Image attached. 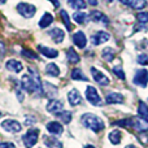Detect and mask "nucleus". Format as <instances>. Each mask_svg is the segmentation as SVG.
Here are the masks:
<instances>
[{"label": "nucleus", "mask_w": 148, "mask_h": 148, "mask_svg": "<svg viewBox=\"0 0 148 148\" xmlns=\"http://www.w3.org/2000/svg\"><path fill=\"white\" fill-rule=\"evenodd\" d=\"M123 100H125V97L121 94H118V92H110L105 97V103L107 104H122Z\"/></svg>", "instance_id": "f8f14e48"}, {"label": "nucleus", "mask_w": 148, "mask_h": 148, "mask_svg": "<svg viewBox=\"0 0 148 148\" xmlns=\"http://www.w3.org/2000/svg\"><path fill=\"white\" fill-rule=\"evenodd\" d=\"M68 4L74 9H84L87 7L84 0H68Z\"/></svg>", "instance_id": "cd10ccee"}, {"label": "nucleus", "mask_w": 148, "mask_h": 148, "mask_svg": "<svg viewBox=\"0 0 148 148\" xmlns=\"http://www.w3.org/2000/svg\"><path fill=\"white\" fill-rule=\"evenodd\" d=\"M136 18H138V22L139 23H147L148 22V12H140L138 13V16H136Z\"/></svg>", "instance_id": "c9c22d12"}, {"label": "nucleus", "mask_w": 148, "mask_h": 148, "mask_svg": "<svg viewBox=\"0 0 148 148\" xmlns=\"http://www.w3.org/2000/svg\"><path fill=\"white\" fill-rule=\"evenodd\" d=\"M101 56H103V59H104L105 61L110 62V61H113V59H114V51H113L110 47H107V48L103 49Z\"/></svg>", "instance_id": "5701e85b"}, {"label": "nucleus", "mask_w": 148, "mask_h": 148, "mask_svg": "<svg viewBox=\"0 0 148 148\" xmlns=\"http://www.w3.org/2000/svg\"><path fill=\"white\" fill-rule=\"evenodd\" d=\"M56 116H57V117H59L64 123H69L70 121H72V113H70L69 110H61V112L57 113Z\"/></svg>", "instance_id": "c756f323"}, {"label": "nucleus", "mask_w": 148, "mask_h": 148, "mask_svg": "<svg viewBox=\"0 0 148 148\" xmlns=\"http://www.w3.org/2000/svg\"><path fill=\"white\" fill-rule=\"evenodd\" d=\"M72 79H74V81H87V78L84 77V74L82 73L81 69H73Z\"/></svg>", "instance_id": "7c9ffc66"}, {"label": "nucleus", "mask_w": 148, "mask_h": 148, "mask_svg": "<svg viewBox=\"0 0 148 148\" xmlns=\"http://www.w3.org/2000/svg\"><path fill=\"white\" fill-rule=\"evenodd\" d=\"M139 65H143V66H147L148 65V55L147 53H143V55H139L138 59H136Z\"/></svg>", "instance_id": "e433bc0d"}, {"label": "nucleus", "mask_w": 148, "mask_h": 148, "mask_svg": "<svg viewBox=\"0 0 148 148\" xmlns=\"http://www.w3.org/2000/svg\"><path fill=\"white\" fill-rule=\"evenodd\" d=\"M66 57H68V60H69V62H72V64H77V62L79 61L78 53H77L73 48H69L66 51Z\"/></svg>", "instance_id": "c85d7f7f"}, {"label": "nucleus", "mask_w": 148, "mask_h": 148, "mask_svg": "<svg viewBox=\"0 0 148 148\" xmlns=\"http://www.w3.org/2000/svg\"><path fill=\"white\" fill-rule=\"evenodd\" d=\"M64 108V103L61 100H51V101L47 104V110L49 113H60Z\"/></svg>", "instance_id": "9b49d317"}, {"label": "nucleus", "mask_w": 148, "mask_h": 148, "mask_svg": "<svg viewBox=\"0 0 148 148\" xmlns=\"http://www.w3.org/2000/svg\"><path fill=\"white\" fill-rule=\"evenodd\" d=\"M46 73L52 77H59L60 75V69L56 64H48L46 66Z\"/></svg>", "instance_id": "b1692460"}, {"label": "nucleus", "mask_w": 148, "mask_h": 148, "mask_svg": "<svg viewBox=\"0 0 148 148\" xmlns=\"http://www.w3.org/2000/svg\"><path fill=\"white\" fill-rule=\"evenodd\" d=\"M48 34H49V36L53 39V42H56V43H61V42L64 40V38H65L64 30H61V29H59V27L52 29Z\"/></svg>", "instance_id": "dca6fc26"}, {"label": "nucleus", "mask_w": 148, "mask_h": 148, "mask_svg": "<svg viewBox=\"0 0 148 148\" xmlns=\"http://www.w3.org/2000/svg\"><path fill=\"white\" fill-rule=\"evenodd\" d=\"M120 1L122 3V4H126V5H127V0H120Z\"/></svg>", "instance_id": "c03bdc74"}, {"label": "nucleus", "mask_w": 148, "mask_h": 148, "mask_svg": "<svg viewBox=\"0 0 148 148\" xmlns=\"http://www.w3.org/2000/svg\"><path fill=\"white\" fill-rule=\"evenodd\" d=\"M81 122L83 123L84 127L90 129V130L94 131V133H99V131H101L105 126L101 118H99L95 114H91V113H86V114L82 116Z\"/></svg>", "instance_id": "f257e3e1"}, {"label": "nucleus", "mask_w": 148, "mask_h": 148, "mask_svg": "<svg viewBox=\"0 0 148 148\" xmlns=\"http://www.w3.org/2000/svg\"><path fill=\"white\" fill-rule=\"evenodd\" d=\"M44 144L49 148H55V147L62 148V144L60 143L56 138H48V136H47V138H44Z\"/></svg>", "instance_id": "a878e982"}, {"label": "nucleus", "mask_w": 148, "mask_h": 148, "mask_svg": "<svg viewBox=\"0 0 148 148\" xmlns=\"http://www.w3.org/2000/svg\"><path fill=\"white\" fill-rule=\"evenodd\" d=\"M26 120H27V121H26V125H33V123H35V120H34V118L33 117H26Z\"/></svg>", "instance_id": "a19ab883"}, {"label": "nucleus", "mask_w": 148, "mask_h": 148, "mask_svg": "<svg viewBox=\"0 0 148 148\" xmlns=\"http://www.w3.org/2000/svg\"><path fill=\"white\" fill-rule=\"evenodd\" d=\"M5 1H7V0H0V4H4Z\"/></svg>", "instance_id": "de8ad7c7"}, {"label": "nucleus", "mask_w": 148, "mask_h": 148, "mask_svg": "<svg viewBox=\"0 0 148 148\" xmlns=\"http://www.w3.org/2000/svg\"><path fill=\"white\" fill-rule=\"evenodd\" d=\"M88 1V4L91 5H97V0H87Z\"/></svg>", "instance_id": "37998d69"}, {"label": "nucleus", "mask_w": 148, "mask_h": 148, "mask_svg": "<svg viewBox=\"0 0 148 148\" xmlns=\"http://www.w3.org/2000/svg\"><path fill=\"white\" fill-rule=\"evenodd\" d=\"M108 138H109L110 143L112 144H120L121 142V131L120 130H112L109 133V135H108Z\"/></svg>", "instance_id": "4be33fe9"}, {"label": "nucleus", "mask_w": 148, "mask_h": 148, "mask_svg": "<svg viewBox=\"0 0 148 148\" xmlns=\"http://www.w3.org/2000/svg\"><path fill=\"white\" fill-rule=\"evenodd\" d=\"M113 73H114L120 79H125V73H123V70L121 69V68L114 66V68H113Z\"/></svg>", "instance_id": "4c0bfd02"}, {"label": "nucleus", "mask_w": 148, "mask_h": 148, "mask_svg": "<svg viewBox=\"0 0 148 148\" xmlns=\"http://www.w3.org/2000/svg\"><path fill=\"white\" fill-rule=\"evenodd\" d=\"M0 148H16V146L10 142H3V143H0Z\"/></svg>", "instance_id": "58836bf2"}, {"label": "nucleus", "mask_w": 148, "mask_h": 148, "mask_svg": "<svg viewBox=\"0 0 148 148\" xmlns=\"http://www.w3.org/2000/svg\"><path fill=\"white\" fill-rule=\"evenodd\" d=\"M49 1H52V4H53L55 7H60V3H59V0H49Z\"/></svg>", "instance_id": "79ce46f5"}, {"label": "nucleus", "mask_w": 148, "mask_h": 148, "mask_svg": "<svg viewBox=\"0 0 148 148\" xmlns=\"http://www.w3.org/2000/svg\"><path fill=\"white\" fill-rule=\"evenodd\" d=\"M107 1H109V3H110V1H113V0H107Z\"/></svg>", "instance_id": "09e8293b"}, {"label": "nucleus", "mask_w": 148, "mask_h": 148, "mask_svg": "<svg viewBox=\"0 0 148 148\" xmlns=\"http://www.w3.org/2000/svg\"><path fill=\"white\" fill-rule=\"evenodd\" d=\"M73 42L78 48H84L87 44V38H86L83 31H77V33L73 35Z\"/></svg>", "instance_id": "9d476101"}, {"label": "nucleus", "mask_w": 148, "mask_h": 148, "mask_svg": "<svg viewBox=\"0 0 148 148\" xmlns=\"http://www.w3.org/2000/svg\"><path fill=\"white\" fill-rule=\"evenodd\" d=\"M138 113L139 116H140L142 118H144V120H148V105L146 103L140 101L138 105Z\"/></svg>", "instance_id": "bb28decb"}, {"label": "nucleus", "mask_w": 148, "mask_h": 148, "mask_svg": "<svg viewBox=\"0 0 148 148\" xmlns=\"http://www.w3.org/2000/svg\"><path fill=\"white\" fill-rule=\"evenodd\" d=\"M73 18L77 23H84L86 20H87V14L83 13V12H75L74 16H73Z\"/></svg>", "instance_id": "2f4dec72"}, {"label": "nucleus", "mask_w": 148, "mask_h": 148, "mask_svg": "<svg viewBox=\"0 0 148 148\" xmlns=\"http://www.w3.org/2000/svg\"><path fill=\"white\" fill-rule=\"evenodd\" d=\"M91 74H92V78L95 79V82L100 84V86H108L109 84V79H108L107 75H104L100 70H97L96 68H91Z\"/></svg>", "instance_id": "423d86ee"}, {"label": "nucleus", "mask_w": 148, "mask_h": 148, "mask_svg": "<svg viewBox=\"0 0 148 148\" xmlns=\"http://www.w3.org/2000/svg\"><path fill=\"white\" fill-rule=\"evenodd\" d=\"M134 83L140 87H147L148 84V70L147 69H139L134 75Z\"/></svg>", "instance_id": "39448f33"}, {"label": "nucleus", "mask_w": 148, "mask_h": 148, "mask_svg": "<svg viewBox=\"0 0 148 148\" xmlns=\"http://www.w3.org/2000/svg\"><path fill=\"white\" fill-rule=\"evenodd\" d=\"M84 148H95V147H94V146H91V144H88V146H86Z\"/></svg>", "instance_id": "49530a36"}, {"label": "nucleus", "mask_w": 148, "mask_h": 148, "mask_svg": "<svg viewBox=\"0 0 148 148\" xmlns=\"http://www.w3.org/2000/svg\"><path fill=\"white\" fill-rule=\"evenodd\" d=\"M7 69L10 70V72H14V73H20L22 70V64L17 60H9L7 62Z\"/></svg>", "instance_id": "aec40b11"}, {"label": "nucleus", "mask_w": 148, "mask_h": 148, "mask_svg": "<svg viewBox=\"0 0 148 148\" xmlns=\"http://www.w3.org/2000/svg\"><path fill=\"white\" fill-rule=\"evenodd\" d=\"M60 14H61V18H62V21H64V23H65V26H66V29L70 31V30L73 29V26H72V23H70L69 14L66 13V10H61V12H60Z\"/></svg>", "instance_id": "72a5a7b5"}, {"label": "nucleus", "mask_w": 148, "mask_h": 148, "mask_svg": "<svg viewBox=\"0 0 148 148\" xmlns=\"http://www.w3.org/2000/svg\"><path fill=\"white\" fill-rule=\"evenodd\" d=\"M134 127L139 131V133H147L148 131V120L144 118H134Z\"/></svg>", "instance_id": "2eb2a0df"}, {"label": "nucleus", "mask_w": 148, "mask_h": 148, "mask_svg": "<svg viewBox=\"0 0 148 148\" xmlns=\"http://www.w3.org/2000/svg\"><path fill=\"white\" fill-rule=\"evenodd\" d=\"M0 116H1V113H0Z\"/></svg>", "instance_id": "8fccbe9b"}, {"label": "nucleus", "mask_w": 148, "mask_h": 148, "mask_svg": "<svg viewBox=\"0 0 148 148\" xmlns=\"http://www.w3.org/2000/svg\"><path fill=\"white\" fill-rule=\"evenodd\" d=\"M116 125H120L122 127H134V118H125L116 122Z\"/></svg>", "instance_id": "473e14b6"}, {"label": "nucleus", "mask_w": 148, "mask_h": 148, "mask_svg": "<svg viewBox=\"0 0 148 148\" xmlns=\"http://www.w3.org/2000/svg\"><path fill=\"white\" fill-rule=\"evenodd\" d=\"M86 97H87V100H88L92 105L100 107V105L103 104V100H101V97H100L97 90L95 88V87H92V86H87V88H86Z\"/></svg>", "instance_id": "7ed1b4c3"}, {"label": "nucleus", "mask_w": 148, "mask_h": 148, "mask_svg": "<svg viewBox=\"0 0 148 148\" xmlns=\"http://www.w3.org/2000/svg\"><path fill=\"white\" fill-rule=\"evenodd\" d=\"M147 4V0H127V5L134 9H140L144 8Z\"/></svg>", "instance_id": "393cba45"}, {"label": "nucleus", "mask_w": 148, "mask_h": 148, "mask_svg": "<svg viewBox=\"0 0 148 148\" xmlns=\"http://www.w3.org/2000/svg\"><path fill=\"white\" fill-rule=\"evenodd\" d=\"M90 18H91L92 21H95V22H104V23L109 22L107 16L103 14V13L99 12V10H92V12L90 13Z\"/></svg>", "instance_id": "6ab92c4d"}, {"label": "nucleus", "mask_w": 148, "mask_h": 148, "mask_svg": "<svg viewBox=\"0 0 148 148\" xmlns=\"http://www.w3.org/2000/svg\"><path fill=\"white\" fill-rule=\"evenodd\" d=\"M5 55V44L3 42H0V57H3Z\"/></svg>", "instance_id": "ea45409f"}, {"label": "nucleus", "mask_w": 148, "mask_h": 148, "mask_svg": "<svg viewBox=\"0 0 148 148\" xmlns=\"http://www.w3.org/2000/svg\"><path fill=\"white\" fill-rule=\"evenodd\" d=\"M68 100H69V104L70 105H78V104H81V101H82V96H81V94H79L77 90H70L69 92H68Z\"/></svg>", "instance_id": "4468645a"}, {"label": "nucleus", "mask_w": 148, "mask_h": 148, "mask_svg": "<svg viewBox=\"0 0 148 148\" xmlns=\"http://www.w3.org/2000/svg\"><path fill=\"white\" fill-rule=\"evenodd\" d=\"M47 130L52 134V135H61L62 131H64V127L60 122H56V121H52V122L47 123Z\"/></svg>", "instance_id": "ddd939ff"}, {"label": "nucleus", "mask_w": 148, "mask_h": 148, "mask_svg": "<svg viewBox=\"0 0 148 148\" xmlns=\"http://www.w3.org/2000/svg\"><path fill=\"white\" fill-rule=\"evenodd\" d=\"M29 72H30V75H31V78H33L34 83H35V92H39V94H40L43 87H42V81H40V78H39L38 72H36L35 69H33V68H30Z\"/></svg>", "instance_id": "a211bd4d"}, {"label": "nucleus", "mask_w": 148, "mask_h": 148, "mask_svg": "<svg viewBox=\"0 0 148 148\" xmlns=\"http://www.w3.org/2000/svg\"><path fill=\"white\" fill-rule=\"evenodd\" d=\"M22 56H25L26 59H30V60H36V59H38V56H36L35 52H33L31 49H29V48L23 49V51H22Z\"/></svg>", "instance_id": "f704fd0d"}, {"label": "nucleus", "mask_w": 148, "mask_h": 148, "mask_svg": "<svg viewBox=\"0 0 148 148\" xmlns=\"http://www.w3.org/2000/svg\"><path fill=\"white\" fill-rule=\"evenodd\" d=\"M125 148H135V147H134V146H133V144H129V146H126Z\"/></svg>", "instance_id": "a18cd8bd"}, {"label": "nucleus", "mask_w": 148, "mask_h": 148, "mask_svg": "<svg viewBox=\"0 0 148 148\" xmlns=\"http://www.w3.org/2000/svg\"><path fill=\"white\" fill-rule=\"evenodd\" d=\"M53 22V17H52L51 13H44L43 17L40 18V21H39V26H40L42 29L44 27H48L51 23Z\"/></svg>", "instance_id": "412c9836"}, {"label": "nucleus", "mask_w": 148, "mask_h": 148, "mask_svg": "<svg viewBox=\"0 0 148 148\" xmlns=\"http://www.w3.org/2000/svg\"><path fill=\"white\" fill-rule=\"evenodd\" d=\"M110 38V35L107 33V31H97L95 35L91 36V40H92V44L94 46H100V44L105 43L108 42Z\"/></svg>", "instance_id": "6e6552de"}, {"label": "nucleus", "mask_w": 148, "mask_h": 148, "mask_svg": "<svg viewBox=\"0 0 148 148\" xmlns=\"http://www.w3.org/2000/svg\"><path fill=\"white\" fill-rule=\"evenodd\" d=\"M39 52H40L43 56L48 57V59H55V57L59 56V52L53 48H49V47H44V46H39L38 47Z\"/></svg>", "instance_id": "f3484780"}, {"label": "nucleus", "mask_w": 148, "mask_h": 148, "mask_svg": "<svg viewBox=\"0 0 148 148\" xmlns=\"http://www.w3.org/2000/svg\"><path fill=\"white\" fill-rule=\"evenodd\" d=\"M17 10L22 17H26V18H31L36 12V8L31 4H27V3H20L17 5Z\"/></svg>", "instance_id": "20e7f679"}, {"label": "nucleus", "mask_w": 148, "mask_h": 148, "mask_svg": "<svg viewBox=\"0 0 148 148\" xmlns=\"http://www.w3.org/2000/svg\"><path fill=\"white\" fill-rule=\"evenodd\" d=\"M21 83H22V87L27 92H35V83H34L30 74H25L21 79Z\"/></svg>", "instance_id": "1a4fd4ad"}, {"label": "nucleus", "mask_w": 148, "mask_h": 148, "mask_svg": "<svg viewBox=\"0 0 148 148\" xmlns=\"http://www.w3.org/2000/svg\"><path fill=\"white\" fill-rule=\"evenodd\" d=\"M1 127L4 130L9 131V133H18V131H21L20 122L14 120H5L4 122H1Z\"/></svg>", "instance_id": "0eeeda50"}, {"label": "nucleus", "mask_w": 148, "mask_h": 148, "mask_svg": "<svg viewBox=\"0 0 148 148\" xmlns=\"http://www.w3.org/2000/svg\"><path fill=\"white\" fill-rule=\"evenodd\" d=\"M38 138H39V130L38 129H31V130H29L27 133L22 136V140H23V144H25L26 148H31L36 144Z\"/></svg>", "instance_id": "f03ea898"}]
</instances>
